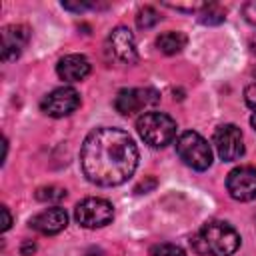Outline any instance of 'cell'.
<instances>
[{"mask_svg":"<svg viewBox=\"0 0 256 256\" xmlns=\"http://www.w3.org/2000/svg\"><path fill=\"white\" fill-rule=\"evenodd\" d=\"M84 176L96 186L124 184L138 166V148L128 132L120 128L92 130L80 150Z\"/></svg>","mask_w":256,"mask_h":256,"instance_id":"cell-1","label":"cell"},{"mask_svg":"<svg viewBox=\"0 0 256 256\" xmlns=\"http://www.w3.org/2000/svg\"><path fill=\"white\" fill-rule=\"evenodd\" d=\"M190 244L204 256H232L240 246V234L228 222L212 220L192 236Z\"/></svg>","mask_w":256,"mask_h":256,"instance_id":"cell-2","label":"cell"},{"mask_svg":"<svg viewBox=\"0 0 256 256\" xmlns=\"http://www.w3.org/2000/svg\"><path fill=\"white\" fill-rule=\"evenodd\" d=\"M136 130L152 148H164L176 138V122L164 112H144L136 120Z\"/></svg>","mask_w":256,"mask_h":256,"instance_id":"cell-3","label":"cell"},{"mask_svg":"<svg viewBox=\"0 0 256 256\" xmlns=\"http://www.w3.org/2000/svg\"><path fill=\"white\" fill-rule=\"evenodd\" d=\"M176 152H178L180 160L194 170L202 172V170L210 168V164H212V148L198 132L188 130V132L180 134V138L176 140Z\"/></svg>","mask_w":256,"mask_h":256,"instance_id":"cell-4","label":"cell"},{"mask_svg":"<svg viewBox=\"0 0 256 256\" xmlns=\"http://www.w3.org/2000/svg\"><path fill=\"white\" fill-rule=\"evenodd\" d=\"M74 218L82 228H102L112 222L114 208L104 198H84L76 204Z\"/></svg>","mask_w":256,"mask_h":256,"instance_id":"cell-5","label":"cell"},{"mask_svg":"<svg viewBox=\"0 0 256 256\" xmlns=\"http://www.w3.org/2000/svg\"><path fill=\"white\" fill-rule=\"evenodd\" d=\"M160 100L154 88H122L114 98V108L122 116H134L136 112L154 106Z\"/></svg>","mask_w":256,"mask_h":256,"instance_id":"cell-6","label":"cell"},{"mask_svg":"<svg viewBox=\"0 0 256 256\" xmlns=\"http://www.w3.org/2000/svg\"><path fill=\"white\" fill-rule=\"evenodd\" d=\"M78 106H80V94L72 86H60L48 92L40 102L42 112L52 118H64L72 114Z\"/></svg>","mask_w":256,"mask_h":256,"instance_id":"cell-7","label":"cell"},{"mask_svg":"<svg viewBox=\"0 0 256 256\" xmlns=\"http://www.w3.org/2000/svg\"><path fill=\"white\" fill-rule=\"evenodd\" d=\"M214 148L224 162H234L244 154V138L236 124H222L214 132Z\"/></svg>","mask_w":256,"mask_h":256,"instance_id":"cell-8","label":"cell"},{"mask_svg":"<svg viewBox=\"0 0 256 256\" xmlns=\"http://www.w3.org/2000/svg\"><path fill=\"white\" fill-rule=\"evenodd\" d=\"M228 194L234 200L248 202L256 198V168L254 166H238L226 178Z\"/></svg>","mask_w":256,"mask_h":256,"instance_id":"cell-9","label":"cell"},{"mask_svg":"<svg viewBox=\"0 0 256 256\" xmlns=\"http://www.w3.org/2000/svg\"><path fill=\"white\" fill-rule=\"evenodd\" d=\"M108 50L122 64H136L138 62V50H136L134 34L124 26H118V28H114L110 32Z\"/></svg>","mask_w":256,"mask_h":256,"instance_id":"cell-10","label":"cell"},{"mask_svg":"<svg viewBox=\"0 0 256 256\" xmlns=\"http://www.w3.org/2000/svg\"><path fill=\"white\" fill-rule=\"evenodd\" d=\"M30 38V32L22 24H8L2 28V60L12 62L20 56L26 42Z\"/></svg>","mask_w":256,"mask_h":256,"instance_id":"cell-11","label":"cell"},{"mask_svg":"<svg viewBox=\"0 0 256 256\" xmlns=\"http://www.w3.org/2000/svg\"><path fill=\"white\" fill-rule=\"evenodd\" d=\"M68 226V214L64 208L54 206L38 212L36 216L30 218V228L38 230L40 234H58Z\"/></svg>","mask_w":256,"mask_h":256,"instance_id":"cell-12","label":"cell"},{"mask_svg":"<svg viewBox=\"0 0 256 256\" xmlns=\"http://www.w3.org/2000/svg\"><path fill=\"white\" fill-rule=\"evenodd\" d=\"M56 72L64 82H80L90 74V62L82 54H68L58 60Z\"/></svg>","mask_w":256,"mask_h":256,"instance_id":"cell-13","label":"cell"},{"mask_svg":"<svg viewBox=\"0 0 256 256\" xmlns=\"http://www.w3.org/2000/svg\"><path fill=\"white\" fill-rule=\"evenodd\" d=\"M156 46L164 54H178L186 46V36L182 32L170 30V32H164V34H160L156 38Z\"/></svg>","mask_w":256,"mask_h":256,"instance_id":"cell-14","label":"cell"},{"mask_svg":"<svg viewBox=\"0 0 256 256\" xmlns=\"http://www.w3.org/2000/svg\"><path fill=\"white\" fill-rule=\"evenodd\" d=\"M224 18H226V12L216 4H204V8L200 10V22L202 24L216 26V24H222Z\"/></svg>","mask_w":256,"mask_h":256,"instance_id":"cell-15","label":"cell"},{"mask_svg":"<svg viewBox=\"0 0 256 256\" xmlns=\"http://www.w3.org/2000/svg\"><path fill=\"white\" fill-rule=\"evenodd\" d=\"M158 22H160V14H158L156 8H152V6H144V8L138 10V16H136V26H138V28L148 30V28L156 26Z\"/></svg>","mask_w":256,"mask_h":256,"instance_id":"cell-16","label":"cell"},{"mask_svg":"<svg viewBox=\"0 0 256 256\" xmlns=\"http://www.w3.org/2000/svg\"><path fill=\"white\" fill-rule=\"evenodd\" d=\"M64 198H66V190L60 188V186H42V188L36 190V200H40V202L56 204V202H60Z\"/></svg>","mask_w":256,"mask_h":256,"instance_id":"cell-17","label":"cell"},{"mask_svg":"<svg viewBox=\"0 0 256 256\" xmlns=\"http://www.w3.org/2000/svg\"><path fill=\"white\" fill-rule=\"evenodd\" d=\"M150 256H186V252L180 246H176V244L164 242V244H156L150 250Z\"/></svg>","mask_w":256,"mask_h":256,"instance_id":"cell-18","label":"cell"},{"mask_svg":"<svg viewBox=\"0 0 256 256\" xmlns=\"http://www.w3.org/2000/svg\"><path fill=\"white\" fill-rule=\"evenodd\" d=\"M242 14H244V18H246L250 24L256 26V0L246 2V4L242 6Z\"/></svg>","mask_w":256,"mask_h":256,"instance_id":"cell-19","label":"cell"},{"mask_svg":"<svg viewBox=\"0 0 256 256\" xmlns=\"http://www.w3.org/2000/svg\"><path fill=\"white\" fill-rule=\"evenodd\" d=\"M244 96H246V104H248L250 108H254V110H256V84L248 86V88H246V92H244Z\"/></svg>","mask_w":256,"mask_h":256,"instance_id":"cell-20","label":"cell"},{"mask_svg":"<svg viewBox=\"0 0 256 256\" xmlns=\"http://www.w3.org/2000/svg\"><path fill=\"white\" fill-rule=\"evenodd\" d=\"M2 216H4V222H2V232H6V230L12 226V216H10V212H8V208H6V206H2Z\"/></svg>","mask_w":256,"mask_h":256,"instance_id":"cell-21","label":"cell"},{"mask_svg":"<svg viewBox=\"0 0 256 256\" xmlns=\"http://www.w3.org/2000/svg\"><path fill=\"white\" fill-rule=\"evenodd\" d=\"M34 248H36L34 244H30V242H24V246H22V254H24V256H28L30 252H34Z\"/></svg>","mask_w":256,"mask_h":256,"instance_id":"cell-22","label":"cell"},{"mask_svg":"<svg viewBox=\"0 0 256 256\" xmlns=\"http://www.w3.org/2000/svg\"><path fill=\"white\" fill-rule=\"evenodd\" d=\"M150 186H156V180H154V178H150ZM142 190H144V192L148 190V186H146L144 182H142L140 186H136V192H142Z\"/></svg>","mask_w":256,"mask_h":256,"instance_id":"cell-23","label":"cell"},{"mask_svg":"<svg viewBox=\"0 0 256 256\" xmlns=\"http://www.w3.org/2000/svg\"><path fill=\"white\" fill-rule=\"evenodd\" d=\"M250 50H252V52L256 54V36H254V38L250 40Z\"/></svg>","mask_w":256,"mask_h":256,"instance_id":"cell-24","label":"cell"},{"mask_svg":"<svg viewBox=\"0 0 256 256\" xmlns=\"http://www.w3.org/2000/svg\"><path fill=\"white\" fill-rule=\"evenodd\" d=\"M250 124H252V128L256 130V110H254V114L250 116Z\"/></svg>","mask_w":256,"mask_h":256,"instance_id":"cell-25","label":"cell"},{"mask_svg":"<svg viewBox=\"0 0 256 256\" xmlns=\"http://www.w3.org/2000/svg\"><path fill=\"white\" fill-rule=\"evenodd\" d=\"M254 76H256V70H254Z\"/></svg>","mask_w":256,"mask_h":256,"instance_id":"cell-26","label":"cell"}]
</instances>
